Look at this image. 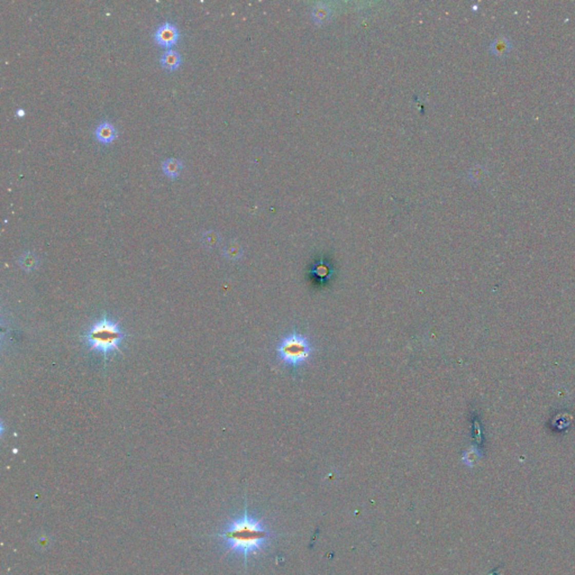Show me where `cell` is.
Returning <instances> with one entry per match:
<instances>
[{
  "mask_svg": "<svg viewBox=\"0 0 575 575\" xmlns=\"http://www.w3.org/2000/svg\"><path fill=\"white\" fill-rule=\"evenodd\" d=\"M94 136L99 142L104 144H109L117 137V130L110 122L105 121L100 123L94 130Z\"/></svg>",
  "mask_w": 575,
  "mask_h": 575,
  "instance_id": "obj_5",
  "label": "cell"
},
{
  "mask_svg": "<svg viewBox=\"0 0 575 575\" xmlns=\"http://www.w3.org/2000/svg\"><path fill=\"white\" fill-rule=\"evenodd\" d=\"M21 263L24 266H34L36 263V256L32 253H26L22 256Z\"/></svg>",
  "mask_w": 575,
  "mask_h": 575,
  "instance_id": "obj_15",
  "label": "cell"
},
{
  "mask_svg": "<svg viewBox=\"0 0 575 575\" xmlns=\"http://www.w3.org/2000/svg\"><path fill=\"white\" fill-rule=\"evenodd\" d=\"M16 113H17V115H18V116H20V117H24V115H25V110H24V109H22V108H20V109H18V110H17V112H16Z\"/></svg>",
  "mask_w": 575,
  "mask_h": 575,
  "instance_id": "obj_16",
  "label": "cell"
},
{
  "mask_svg": "<svg viewBox=\"0 0 575 575\" xmlns=\"http://www.w3.org/2000/svg\"><path fill=\"white\" fill-rule=\"evenodd\" d=\"M313 347L303 335L293 331L281 338L277 346V354L281 362L292 369L300 367L310 357Z\"/></svg>",
  "mask_w": 575,
  "mask_h": 575,
  "instance_id": "obj_3",
  "label": "cell"
},
{
  "mask_svg": "<svg viewBox=\"0 0 575 575\" xmlns=\"http://www.w3.org/2000/svg\"><path fill=\"white\" fill-rule=\"evenodd\" d=\"M273 532L269 530L261 519H257L247 511L245 506L241 516L232 518L226 524L224 529L215 537L219 538L223 546L228 552L242 555L245 565L251 555H255L266 547L273 537Z\"/></svg>",
  "mask_w": 575,
  "mask_h": 575,
  "instance_id": "obj_1",
  "label": "cell"
},
{
  "mask_svg": "<svg viewBox=\"0 0 575 575\" xmlns=\"http://www.w3.org/2000/svg\"><path fill=\"white\" fill-rule=\"evenodd\" d=\"M153 37L155 43L163 47H167V49L170 50V47L175 45L180 37L179 29L175 24H172L170 22H165L163 24H161V25L157 28Z\"/></svg>",
  "mask_w": 575,
  "mask_h": 575,
  "instance_id": "obj_4",
  "label": "cell"
},
{
  "mask_svg": "<svg viewBox=\"0 0 575 575\" xmlns=\"http://www.w3.org/2000/svg\"><path fill=\"white\" fill-rule=\"evenodd\" d=\"M161 167L166 177L175 179L180 175V172L182 170V162L173 158L166 159L162 162Z\"/></svg>",
  "mask_w": 575,
  "mask_h": 575,
  "instance_id": "obj_8",
  "label": "cell"
},
{
  "mask_svg": "<svg viewBox=\"0 0 575 575\" xmlns=\"http://www.w3.org/2000/svg\"><path fill=\"white\" fill-rule=\"evenodd\" d=\"M82 339L89 351L100 353L107 362L108 356L121 349L125 340V333L117 321L104 315L87 329Z\"/></svg>",
  "mask_w": 575,
  "mask_h": 575,
  "instance_id": "obj_2",
  "label": "cell"
},
{
  "mask_svg": "<svg viewBox=\"0 0 575 575\" xmlns=\"http://www.w3.org/2000/svg\"><path fill=\"white\" fill-rule=\"evenodd\" d=\"M311 272H313L315 277L318 278V280H320V281L328 280L329 277H331V273H332L331 270H329V267L326 264H321V263H319L318 265H315L314 269H313V271H311Z\"/></svg>",
  "mask_w": 575,
  "mask_h": 575,
  "instance_id": "obj_11",
  "label": "cell"
},
{
  "mask_svg": "<svg viewBox=\"0 0 575 575\" xmlns=\"http://www.w3.org/2000/svg\"><path fill=\"white\" fill-rule=\"evenodd\" d=\"M161 65L167 70H176L181 64V55L175 50H166L160 57Z\"/></svg>",
  "mask_w": 575,
  "mask_h": 575,
  "instance_id": "obj_7",
  "label": "cell"
},
{
  "mask_svg": "<svg viewBox=\"0 0 575 575\" xmlns=\"http://www.w3.org/2000/svg\"><path fill=\"white\" fill-rule=\"evenodd\" d=\"M478 457H480V453H478L477 448H475L474 446H472V447H470V448L467 449V451L464 453V455H463V462H464L466 465L473 466V465H474V464L476 463V461L478 459Z\"/></svg>",
  "mask_w": 575,
  "mask_h": 575,
  "instance_id": "obj_10",
  "label": "cell"
},
{
  "mask_svg": "<svg viewBox=\"0 0 575 575\" xmlns=\"http://www.w3.org/2000/svg\"><path fill=\"white\" fill-rule=\"evenodd\" d=\"M311 16L317 25H322L331 17V8L326 4H318L311 11Z\"/></svg>",
  "mask_w": 575,
  "mask_h": 575,
  "instance_id": "obj_9",
  "label": "cell"
},
{
  "mask_svg": "<svg viewBox=\"0 0 575 575\" xmlns=\"http://www.w3.org/2000/svg\"><path fill=\"white\" fill-rule=\"evenodd\" d=\"M218 239H219V235L216 232L209 231L203 234V242H205L208 246H214V245L218 243Z\"/></svg>",
  "mask_w": 575,
  "mask_h": 575,
  "instance_id": "obj_14",
  "label": "cell"
},
{
  "mask_svg": "<svg viewBox=\"0 0 575 575\" xmlns=\"http://www.w3.org/2000/svg\"><path fill=\"white\" fill-rule=\"evenodd\" d=\"M225 254L231 259H237L242 254V247L237 242L232 241L225 248Z\"/></svg>",
  "mask_w": 575,
  "mask_h": 575,
  "instance_id": "obj_12",
  "label": "cell"
},
{
  "mask_svg": "<svg viewBox=\"0 0 575 575\" xmlns=\"http://www.w3.org/2000/svg\"><path fill=\"white\" fill-rule=\"evenodd\" d=\"M511 49V42L506 36H499L491 42L489 45L490 52L495 56H503Z\"/></svg>",
  "mask_w": 575,
  "mask_h": 575,
  "instance_id": "obj_6",
  "label": "cell"
},
{
  "mask_svg": "<svg viewBox=\"0 0 575 575\" xmlns=\"http://www.w3.org/2000/svg\"><path fill=\"white\" fill-rule=\"evenodd\" d=\"M487 175V170L482 165H475L469 171V177L472 181H480Z\"/></svg>",
  "mask_w": 575,
  "mask_h": 575,
  "instance_id": "obj_13",
  "label": "cell"
}]
</instances>
